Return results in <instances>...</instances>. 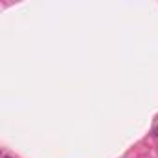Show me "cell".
Masks as SVG:
<instances>
[{
  "label": "cell",
  "mask_w": 158,
  "mask_h": 158,
  "mask_svg": "<svg viewBox=\"0 0 158 158\" xmlns=\"http://www.w3.org/2000/svg\"><path fill=\"white\" fill-rule=\"evenodd\" d=\"M6 158H10V156H6Z\"/></svg>",
  "instance_id": "1"
}]
</instances>
